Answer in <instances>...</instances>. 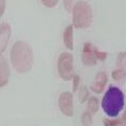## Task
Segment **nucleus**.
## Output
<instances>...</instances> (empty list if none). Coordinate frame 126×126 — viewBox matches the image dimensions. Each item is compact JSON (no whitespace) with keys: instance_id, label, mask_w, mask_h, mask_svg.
Returning <instances> with one entry per match:
<instances>
[{"instance_id":"ddd939ff","label":"nucleus","mask_w":126,"mask_h":126,"mask_svg":"<svg viewBox=\"0 0 126 126\" xmlns=\"http://www.w3.org/2000/svg\"><path fill=\"white\" fill-rule=\"evenodd\" d=\"M93 122L92 119V113H90L89 111H84L80 115V123L83 126H91Z\"/></svg>"},{"instance_id":"f257e3e1","label":"nucleus","mask_w":126,"mask_h":126,"mask_svg":"<svg viewBox=\"0 0 126 126\" xmlns=\"http://www.w3.org/2000/svg\"><path fill=\"white\" fill-rule=\"evenodd\" d=\"M13 68L18 73H27L33 67L34 55L32 48L26 41H16L10 53Z\"/></svg>"},{"instance_id":"6ab92c4d","label":"nucleus","mask_w":126,"mask_h":126,"mask_svg":"<svg viewBox=\"0 0 126 126\" xmlns=\"http://www.w3.org/2000/svg\"><path fill=\"white\" fill-rule=\"evenodd\" d=\"M63 2H64V6L65 9L67 10L68 12H71L72 9H73V0H63Z\"/></svg>"},{"instance_id":"1a4fd4ad","label":"nucleus","mask_w":126,"mask_h":126,"mask_svg":"<svg viewBox=\"0 0 126 126\" xmlns=\"http://www.w3.org/2000/svg\"><path fill=\"white\" fill-rule=\"evenodd\" d=\"M107 82H108L107 74L105 72H103V71H100L95 75V82L91 85V90L96 94L102 93L104 91L105 86H106Z\"/></svg>"},{"instance_id":"0eeeda50","label":"nucleus","mask_w":126,"mask_h":126,"mask_svg":"<svg viewBox=\"0 0 126 126\" xmlns=\"http://www.w3.org/2000/svg\"><path fill=\"white\" fill-rule=\"evenodd\" d=\"M12 36V29L8 22H2L0 24V54L5 51L10 39Z\"/></svg>"},{"instance_id":"aec40b11","label":"nucleus","mask_w":126,"mask_h":126,"mask_svg":"<svg viewBox=\"0 0 126 126\" xmlns=\"http://www.w3.org/2000/svg\"><path fill=\"white\" fill-rule=\"evenodd\" d=\"M117 126H126V107L124 109V112H123L122 118L118 119V125Z\"/></svg>"},{"instance_id":"dca6fc26","label":"nucleus","mask_w":126,"mask_h":126,"mask_svg":"<svg viewBox=\"0 0 126 126\" xmlns=\"http://www.w3.org/2000/svg\"><path fill=\"white\" fill-rule=\"evenodd\" d=\"M40 1L47 8H54V6L57 5L59 0H40Z\"/></svg>"},{"instance_id":"a211bd4d","label":"nucleus","mask_w":126,"mask_h":126,"mask_svg":"<svg viewBox=\"0 0 126 126\" xmlns=\"http://www.w3.org/2000/svg\"><path fill=\"white\" fill-rule=\"evenodd\" d=\"M79 76L78 74H74L73 75V78H72V82H73V91H76V90L79 89Z\"/></svg>"},{"instance_id":"9b49d317","label":"nucleus","mask_w":126,"mask_h":126,"mask_svg":"<svg viewBox=\"0 0 126 126\" xmlns=\"http://www.w3.org/2000/svg\"><path fill=\"white\" fill-rule=\"evenodd\" d=\"M100 108V103L97 97L95 96H90L88 100V103H87V111H89L90 113H96L97 110Z\"/></svg>"},{"instance_id":"20e7f679","label":"nucleus","mask_w":126,"mask_h":126,"mask_svg":"<svg viewBox=\"0 0 126 126\" xmlns=\"http://www.w3.org/2000/svg\"><path fill=\"white\" fill-rule=\"evenodd\" d=\"M73 56L69 52H63L57 58V72L59 78L64 80L72 79L73 75Z\"/></svg>"},{"instance_id":"412c9836","label":"nucleus","mask_w":126,"mask_h":126,"mask_svg":"<svg viewBox=\"0 0 126 126\" xmlns=\"http://www.w3.org/2000/svg\"><path fill=\"white\" fill-rule=\"evenodd\" d=\"M5 12V0H0V18Z\"/></svg>"},{"instance_id":"9d476101","label":"nucleus","mask_w":126,"mask_h":126,"mask_svg":"<svg viewBox=\"0 0 126 126\" xmlns=\"http://www.w3.org/2000/svg\"><path fill=\"white\" fill-rule=\"evenodd\" d=\"M64 44L68 50L73 49V24H69L64 31Z\"/></svg>"},{"instance_id":"f3484780","label":"nucleus","mask_w":126,"mask_h":126,"mask_svg":"<svg viewBox=\"0 0 126 126\" xmlns=\"http://www.w3.org/2000/svg\"><path fill=\"white\" fill-rule=\"evenodd\" d=\"M104 126H117L118 125V119H105L103 120Z\"/></svg>"},{"instance_id":"423d86ee","label":"nucleus","mask_w":126,"mask_h":126,"mask_svg":"<svg viewBox=\"0 0 126 126\" xmlns=\"http://www.w3.org/2000/svg\"><path fill=\"white\" fill-rule=\"evenodd\" d=\"M95 47L90 43H85L83 48L82 63L85 67H93L97 64V58L95 56Z\"/></svg>"},{"instance_id":"7ed1b4c3","label":"nucleus","mask_w":126,"mask_h":126,"mask_svg":"<svg viewBox=\"0 0 126 126\" xmlns=\"http://www.w3.org/2000/svg\"><path fill=\"white\" fill-rule=\"evenodd\" d=\"M92 10L86 1L79 0L72 9V22L76 29H86L92 23Z\"/></svg>"},{"instance_id":"4468645a","label":"nucleus","mask_w":126,"mask_h":126,"mask_svg":"<svg viewBox=\"0 0 126 126\" xmlns=\"http://www.w3.org/2000/svg\"><path fill=\"white\" fill-rule=\"evenodd\" d=\"M89 97V91H88V89H87V87H82V88H79V103H85L87 100H89L88 99Z\"/></svg>"},{"instance_id":"39448f33","label":"nucleus","mask_w":126,"mask_h":126,"mask_svg":"<svg viewBox=\"0 0 126 126\" xmlns=\"http://www.w3.org/2000/svg\"><path fill=\"white\" fill-rule=\"evenodd\" d=\"M58 108L61 112L66 117H73L74 105H73V94L69 91L61 93L58 97Z\"/></svg>"},{"instance_id":"2eb2a0df","label":"nucleus","mask_w":126,"mask_h":126,"mask_svg":"<svg viewBox=\"0 0 126 126\" xmlns=\"http://www.w3.org/2000/svg\"><path fill=\"white\" fill-rule=\"evenodd\" d=\"M117 65L120 69L126 68V52H121V53L118 55Z\"/></svg>"},{"instance_id":"6e6552de","label":"nucleus","mask_w":126,"mask_h":126,"mask_svg":"<svg viewBox=\"0 0 126 126\" xmlns=\"http://www.w3.org/2000/svg\"><path fill=\"white\" fill-rule=\"evenodd\" d=\"M10 79V66L6 58L0 54V87H4Z\"/></svg>"},{"instance_id":"f03ea898","label":"nucleus","mask_w":126,"mask_h":126,"mask_svg":"<svg viewBox=\"0 0 126 126\" xmlns=\"http://www.w3.org/2000/svg\"><path fill=\"white\" fill-rule=\"evenodd\" d=\"M125 103V97L123 91L115 86H110L105 92L102 99V106L104 112L109 118H117L119 113L123 110Z\"/></svg>"},{"instance_id":"f8f14e48","label":"nucleus","mask_w":126,"mask_h":126,"mask_svg":"<svg viewBox=\"0 0 126 126\" xmlns=\"http://www.w3.org/2000/svg\"><path fill=\"white\" fill-rule=\"evenodd\" d=\"M112 79L118 83H124V80L126 79V71L124 69H115L111 73Z\"/></svg>"}]
</instances>
